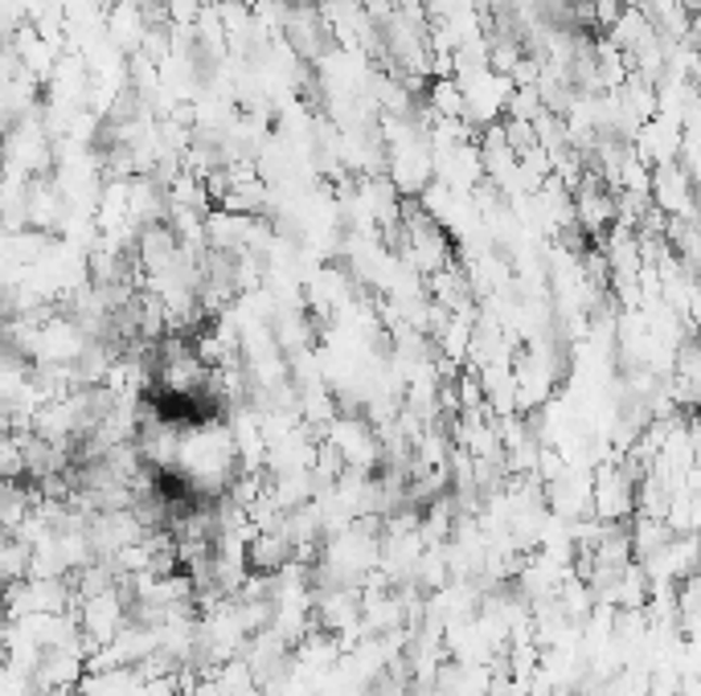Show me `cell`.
Returning a JSON list of instances; mask_svg holds the SVG:
<instances>
[{
  "label": "cell",
  "instance_id": "6da1fadb",
  "mask_svg": "<svg viewBox=\"0 0 701 696\" xmlns=\"http://www.w3.org/2000/svg\"><path fill=\"white\" fill-rule=\"evenodd\" d=\"M0 479H25V463H21V442L13 430L0 435Z\"/></svg>",
  "mask_w": 701,
  "mask_h": 696
}]
</instances>
